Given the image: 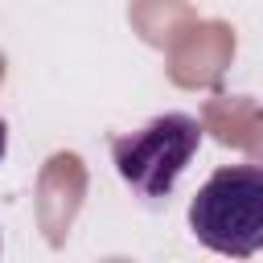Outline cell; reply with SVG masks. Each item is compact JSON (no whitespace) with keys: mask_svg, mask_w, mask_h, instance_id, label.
<instances>
[{"mask_svg":"<svg viewBox=\"0 0 263 263\" xmlns=\"http://www.w3.org/2000/svg\"><path fill=\"white\" fill-rule=\"evenodd\" d=\"M4 152H8V127H4V119H0V160H4Z\"/></svg>","mask_w":263,"mask_h":263,"instance_id":"cell-3","label":"cell"},{"mask_svg":"<svg viewBox=\"0 0 263 263\" xmlns=\"http://www.w3.org/2000/svg\"><path fill=\"white\" fill-rule=\"evenodd\" d=\"M201 148V123L185 111H164L144 127L119 136L111 144L115 173L140 197H168L189 160Z\"/></svg>","mask_w":263,"mask_h":263,"instance_id":"cell-2","label":"cell"},{"mask_svg":"<svg viewBox=\"0 0 263 263\" xmlns=\"http://www.w3.org/2000/svg\"><path fill=\"white\" fill-rule=\"evenodd\" d=\"M189 230L201 247L230 259L263 251V164L218 168L189 201Z\"/></svg>","mask_w":263,"mask_h":263,"instance_id":"cell-1","label":"cell"}]
</instances>
